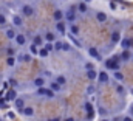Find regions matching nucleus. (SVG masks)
I'll return each mask as SVG.
<instances>
[{
	"instance_id": "nucleus-50",
	"label": "nucleus",
	"mask_w": 133,
	"mask_h": 121,
	"mask_svg": "<svg viewBox=\"0 0 133 121\" xmlns=\"http://www.w3.org/2000/svg\"><path fill=\"white\" fill-rule=\"evenodd\" d=\"M130 60H133V53H132V59H130Z\"/></svg>"
},
{
	"instance_id": "nucleus-27",
	"label": "nucleus",
	"mask_w": 133,
	"mask_h": 121,
	"mask_svg": "<svg viewBox=\"0 0 133 121\" xmlns=\"http://www.w3.org/2000/svg\"><path fill=\"white\" fill-rule=\"evenodd\" d=\"M62 45H64L62 40H54V50H56V51H61V50H62Z\"/></svg>"
},
{
	"instance_id": "nucleus-40",
	"label": "nucleus",
	"mask_w": 133,
	"mask_h": 121,
	"mask_svg": "<svg viewBox=\"0 0 133 121\" xmlns=\"http://www.w3.org/2000/svg\"><path fill=\"white\" fill-rule=\"evenodd\" d=\"M122 121H133V117L132 115H125V117H122Z\"/></svg>"
},
{
	"instance_id": "nucleus-30",
	"label": "nucleus",
	"mask_w": 133,
	"mask_h": 121,
	"mask_svg": "<svg viewBox=\"0 0 133 121\" xmlns=\"http://www.w3.org/2000/svg\"><path fill=\"white\" fill-rule=\"evenodd\" d=\"M6 99H8V101L16 99V92H14V90H9V92H8V95H6Z\"/></svg>"
},
{
	"instance_id": "nucleus-44",
	"label": "nucleus",
	"mask_w": 133,
	"mask_h": 121,
	"mask_svg": "<svg viewBox=\"0 0 133 121\" xmlns=\"http://www.w3.org/2000/svg\"><path fill=\"white\" fill-rule=\"evenodd\" d=\"M64 121H76V120H74L73 117H66V118H65V120H64Z\"/></svg>"
},
{
	"instance_id": "nucleus-21",
	"label": "nucleus",
	"mask_w": 133,
	"mask_h": 121,
	"mask_svg": "<svg viewBox=\"0 0 133 121\" xmlns=\"http://www.w3.org/2000/svg\"><path fill=\"white\" fill-rule=\"evenodd\" d=\"M45 39H46L48 42H54V40H56V36H54V33L46 31V33H45Z\"/></svg>"
},
{
	"instance_id": "nucleus-49",
	"label": "nucleus",
	"mask_w": 133,
	"mask_h": 121,
	"mask_svg": "<svg viewBox=\"0 0 133 121\" xmlns=\"http://www.w3.org/2000/svg\"><path fill=\"white\" fill-rule=\"evenodd\" d=\"M130 93H133V89H130Z\"/></svg>"
},
{
	"instance_id": "nucleus-39",
	"label": "nucleus",
	"mask_w": 133,
	"mask_h": 121,
	"mask_svg": "<svg viewBox=\"0 0 133 121\" xmlns=\"http://www.w3.org/2000/svg\"><path fill=\"white\" fill-rule=\"evenodd\" d=\"M6 62H8V65H14V62H16V60H14V58H12V56H9V58L6 59Z\"/></svg>"
},
{
	"instance_id": "nucleus-29",
	"label": "nucleus",
	"mask_w": 133,
	"mask_h": 121,
	"mask_svg": "<svg viewBox=\"0 0 133 121\" xmlns=\"http://www.w3.org/2000/svg\"><path fill=\"white\" fill-rule=\"evenodd\" d=\"M48 53H50V51H48V50H46V48H40V50H39V53H37V55H39V56H40V58H46V56H48Z\"/></svg>"
},
{
	"instance_id": "nucleus-16",
	"label": "nucleus",
	"mask_w": 133,
	"mask_h": 121,
	"mask_svg": "<svg viewBox=\"0 0 133 121\" xmlns=\"http://www.w3.org/2000/svg\"><path fill=\"white\" fill-rule=\"evenodd\" d=\"M33 84L36 86V87H42V86H45V79L42 78V76H39V78H36L33 81Z\"/></svg>"
},
{
	"instance_id": "nucleus-32",
	"label": "nucleus",
	"mask_w": 133,
	"mask_h": 121,
	"mask_svg": "<svg viewBox=\"0 0 133 121\" xmlns=\"http://www.w3.org/2000/svg\"><path fill=\"white\" fill-rule=\"evenodd\" d=\"M116 92H118V95H122V96H124V95H125V87H122V86H116Z\"/></svg>"
},
{
	"instance_id": "nucleus-51",
	"label": "nucleus",
	"mask_w": 133,
	"mask_h": 121,
	"mask_svg": "<svg viewBox=\"0 0 133 121\" xmlns=\"http://www.w3.org/2000/svg\"><path fill=\"white\" fill-rule=\"evenodd\" d=\"M0 121H2V120H0Z\"/></svg>"
},
{
	"instance_id": "nucleus-3",
	"label": "nucleus",
	"mask_w": 133,
	"mask_h": 121,
	"mask_svg": "<svg viewBox=\"0 0 133 121\" xmlns=\"http://www.w3.org/2000/svg\"><path fill=\"white\" fill-rule=\"evenodd\" d=\"M88 56H90L91 59L98 60V62L102 60V55H101V51L98 50V48H95V47H90V48H88Z\"/></svg>"
},
{
	"instance_id": "nucleus-33",
	"label": "nucleus",
	"mask_w": 133,
	"mask_h": 121,
	"mask_svg": "<svg viewBox=\"0 0 133 121\" xmlns=\"http://www.w3.org/2000/svg\"><path fill=\"white\" fill-rule=\"evenodd\" d=\"M6 37H8V39H14V37H16V31L14 30H8L6 31Z\"/></svg>"
},
{
	"instance_id": "nucleus-12",
	"label": "nucleus",
	"mask_w": 133,
	"mask_h": 121,
	"mask_svg": "<svg viewBox=\"0 0 133 121\" xmlns=\"http://www.w3.org/2000/svg\"><path fill=\"white\" fill-rule=\"evenodd\" d=\"M85 78H87L88 81H95V79L98 78V71H96V70H87V71H85Z\"/></svg>"
},
{
	"instance_id": "nucleus-9",
	"label": "nucleus",
	"mask_w": 133,
	"mask_h": 121,
	"mask_svg": "<svg viewBox=\"0 0 133 121\" xmlns=\"http://www.w3.org/2000/svg\"><path fill=\"white\" fill-rule=\"evenodd\" d=\"M22 13H23V16H26V17H31L34 14V8L31 5H25L23 8H22Z\"/></svg>"
},
{
	"instance_id": "nucleus-10",
	"label": "nucleus",
	"mask_w": 133,
	"mask_h": 121,
	"mask_svg": "<svg viewBox=\"0 0 133 121\" xmlns=\"http://www.w3.org/2000/svg\"><path fill=\"white\" fill-rule=\"evenodd\" d=\"M119 44H121L122 48H129V50H130V48L133 47V39H130V37H127V39H121Z\"/></svg>"
},
{
	"instance_id": "nucleus-46",
	"label": "nucleus",
	"mask_w": 133,
	"mask_h": 121,
	"mask_svg": "<svg viewBox=\"0 0 133 121\" xmlns=\"http://www.w3.org/2000/svg\"><path fill=\"white\" fill-rule=\"evenodd\" d=\"M84 2H85V3H91L93 0H84Z\"/></svg>"
},
{
	"instance_id": "nucleus-43",
	"label": "nucleus",
	"mask_w": 133,
	"mask_h": 121,
	"mask_svg": "<svg viewBox=\"0 0 133 121\" xmlns=\"http://www.w3.org/2000/svg\"><path fill=\"white\" fill-rule=\"evenodd\" d=\"M110 8H111V9H116L118 6H116V3H115V2H111V3H110Z\"/></svg>"
},
{
	"instance_id": "nucleus-6",
	"label": "nucleus",
	"mask_w": 133,
	"mask_h": 121,
	"mask_svg": "<svg viewBox=\"0 0 133 121\" xmlns=\"http://www.w3.org/2000/svg\"><path fill=\"white\" fill-rule=\"evenodd\" d=\"M110 42H111V45L119 44V42H121V33H119V31H113L111 36H110Z\"/></svg>"
},
{
	"instance_id": "nucleus-14",
	"label": "nucleus",
	"mask_w": 133,
	"mask_h": 121,
	"mask_svg": "<svg viewBox=\"0 0 133 121\" xmlns=\"http://www.w3.org/2000/svg\"><path fill=\"white\" fill-rule=\"evenodd\" d=\"M77 11H79V13H87V11H88V3H85V2L82 0V2L77 5Z\"/></svg>"
},
{
	"instance_id": "nucleus-37",
	"label": "nucleus",
	"mask_w": 133,
	"mask_h": 121,
	"mask_svg": "<svg viewBox=\"0 0 133 121\" xmlns=\"http://www.w3.org/2000/svg\"><path fill=\"white\" fill-rule=\"evenodd\" d=\"M20 59L25 60V62H28V60H31V56H30V55H22V56H20Z\"/></svg>"
},
{
	"instance_id": "nucleus-4",
	"label": "nucleus",
	"mask_w": 133,
	"mask_h": 121,
	"mask_svg": "<svg viewBox=\"0 0 133 121\" xmlns=\"http://www.w3.org/2000/svg\"><path fill=\"white\" fill-rule=\"evenodd\" d=\"M96 79H98V82H99V84H107V82L110 81V75H108L105 70H102V71L98 73V78H96Z\"/></svg>"
},
{
	"instance_id": "nucleus-42",
	"label": "nucleus",
	"mask_w": 133,
	"mask_h": 121,
	"mask_svg": "<svg viewBox=\"0 0 133 121\" xmlns=\"http://www.w3.org/2000/svg\"><path fill=\"white\" fill-rule=\"evenodd\" d=\"M70 48H71V47H70V45H68L66 42H64V45H62V50H66V51H68Z\"/></svg>"
},
{
	"instance_id": "nucleus-34",
	"label": "nucleus",
	"mask_w": 133,
	"mask_h": 121,
	"mask_svg": "<svg viewBox=\"0 0 133 121\" xmlns=\"http://www.w3.org/2000/svg\"><path fill=\"white\" fill-rule=\"evenodd\" d=\"M84 110H85V112H91V110H93L91 102H85V104H84Z\"/></svg>"
},
{
	"instance_id": "nucleus-1",
	"label": "nucleus",
	"mask_w": 133,
	"mask_h": 121,
	"mask_svg": "<svg viewBox=\"0 0 133 121\" xmlns=\"http://www.w3.org/2000/svg\"><path fill=\"white\" fill-rule=\"evenodd\" d=\"M104 65H105V68H110L111 71H116V70H121V64H119V60L116 59V58H111V59H107L104 62Z\"/></svg>"
},
{
	"instance_id": "nucleus-28",
	"label": "nucleus",
	"mask_w": 133,
	"mask_h": 121,
	"mask_svg": "<svg viewBox=\"0 0 133 121\" xmlns=\"http://www.w3.org/2000/svg\"><path fill=\"white\" fill-rule=\"evenodd\" d=\"M12 23H14V25H17V27H20V25H22V17L14 16V17H12Z\"/></svg>"
},
{
	"instance_id": "nucleus-25",
	"label": "nucleus",
	"mask_w": 133,
	"mask_h": 121,
	"mask_svg": "<svg viewBox=\"0 0 133 121\" xmlns=\"http://www.w3.org/2000/svg\"><path fill=\"white\" fill-rule=\"evenodd\" d=\"M61 89H62V86H59L56 81H51V90L54 92H61Z\"/></svg>"
},
{
	"instance_id": "nucleus-36",
	"label": "nucleus",
	"mask_w": 133,
	"mask_h": 121,
	"mask_svg": "<svg viewBox=\"0 0 133 121\" xmlns=\"http://www.w3.org/2000/svg\"><path fill=\"white\" fill-rule=\"evenodd\" d=\"M45 48H46V50H48V51H53V50H54V45H53V44H51V42H48V44H46V45H45Z\"/></svg>"
},
{
	"instance_id": "nucleus-5",
	"label": "nucleus",
	"mask_w": 133,
	"mask_h": 121,
	"mask_svg": "<svg viewBox=\"0 0 133 121\" xmlns=\"http://www.w3.org/2000/svg\"><path fill=\"white\" fill-rule=\"evenodd\" d=\"M95 19H96L99 23H105L107 19H108V16H107V13H104V11H96V13H95Z\"/></svg>"
},
{
	"instance_id": "nucleus-23",
	"label": "nucleus",
	"mask_w": 133,
	"mask_h": 121,
	"mask_svg": "<svg viewBox=\"0 0 133 121\" xmlns=\"http://www.w3.org/2000/svg\"><path fill=\"white\" fill-rule=\"evenodd\" d=\"M33 42H34V45H37V47H40V45H42V42H43V37L37 34V36H34Z\"/></svg>"
},
{
	"instance_id": "nucleus-15",
	"label": "nucleus",
	"mask_w": 133,
	"mask_h": 121,
	"mask_svg": "<svg viewBox=\"0 0 133 121\" xmlns=\"http://www.w3.org/2000/svg\"><path fill=\"white\" fill-rule=\"evenodd\" d=\"M113 78H115L116 81L122 82V81H124V73H122L121 70H116V71H113Z\"/></svg>"
},
{
	"instance_id": "nucleus-41",
	"label": "nucleus",
	"mask_w": 133,
	"mask_h": 121,
	"mask_svg": "<svg viewBox=\"0 0 133 121\" xmlns=\"http://www.w3.org/2000/svg\"><path fill=\"white\" fill-rule=\"evenodd\" d=\"M5 22H6V17H5L3 14H0V25H3Z\"/></svg>"
},
{
	"instance_id": "nucleus-20",
	"label": "nucleus",
	"mask_w": 133,
	"mask_h": 121,
	"mask_svg": "<svg viewBox=\"0 0 133 121\" xmlns=\"http://www.w3.org/2000/svg\"><path fill=\"white\" fill-rule=\"evenodd\" d=\"M70 31H71V34H73V36H77V34H79V27L73 22V23L70 25Z\"/></svg>"
},
{
	"instance_id": "nucleus-24",
	"label": "nucleus",
	"mask_w": 133,
	"mask_h": 121,
	"mask_svg": "<svg viewBox=\"0 0 133 121\" xmlns=\"http://www.w3.org/2000/svg\"><path fill=\"white\" fill-rule=\"evenodd\" d=\"M95 92H96V87H95L93 84H90V86H87V89H85V93H87V95H93Z\"/></svg>"
},
{
	"instance_id": "nucleus-48",
	"label": "nucleus",
	"mask_w": 133,
	"mask_h": 121,
	"mask_svg": "<svg viewBox=\"0 0 133 121\" xmlns=\"http://www.w3.org/2000/svg\"><path fill=\"white\" fill-rule=\"evenodd\" d=\"M130 112H132V113H133V107H132V109H130Z\"/></svg>"
},
{
	"instance_id": "nucleus-45",
	"label": "nucleus",
	"mask_w": 133,
	"mask_h": 121,
	"mask_svg": "<svg viewBox=\"0 0 133 121\" xmlns=\"http://www.w3.org/2000/svg\"><path fill=\"white\" fill-rule=\"evenodd\" d=\"M48 121H61V118H51V120H48Z\"/></svg>"
},
{
	"instance_id": "nucleus-19",
	"label": "nucleus",
	"mask_w": 133,
	"mask_h": 121,
	"mask_svg": "<svg viewBox=\"0 0 133 121\" xmlns=\"http://www.w3.org/2000/svg\"><path fill=\"white\" fill-rule=\"evenodd\" d=\"M14 101H16V107H17V109H20V110H22V109L25 107V101H23L22 98H16Z\"/></svg>"
},
{
	"instance_id": "nucleus-35",
	"label": "nucleus",
	"mask_w": 133,
	"mask_h": 121,
	"mask_svg": "<svg viewBox=\"0 0 133 121\" xmlns=\"http://www.w3.org/2000/svg\"><path fill=\"white\" fill-rule=\"evenodd\" d=\"M30 51H31V53H33V55H37V53H39V48H37V45H31V47H30Z\"/></svg>"
},
{
	"instance_id": "nucleus-7",
	"label": "nucleus",
	"mask_w": 133,
	"mask_h": 121,
	"mask_svg": "<svg viewBox=\"0 0 133 121\" xmlns=\"http://www.w3.org/2000/svg\"><path fill=\"white\" fill-rule=\"evenodd\" d=\"M119 58L122 59V62L130 60V59H132V53H130V50H129V48H124V50H122V53L119 55Z\"/></svg>"
},
{
	"instance_id": "nucleus-26",
	"label": "nucleus",
	"mask_w": 133,
	"mask_h": 121,
	"mask_svg": "<svg viewBox=\"0 0 133 121\" xmlns=\"http://www.w3.org/2000/svg\"><path fill=\"white\" fill-rule=\"evenodd\" d=\"M70 39H71V42H73V44H74V45H76V47H79V48H81V47H82V44H81V42H79V40H77V39H76V36H73V34H71V33H70Z\"/></svg>"
},
{
	"instance_id": "nucleus-13",
	"label": "nucleus",
	"mask_w": 133,
	"mask_h": 121,
	"mask_svg": "<svg viewBox=\"0 0 133 121\" xmlns=\"http://www.w3.org/2000/svg\"><path fill=\"white\" fill-rule=\"evenodd\" d=\"M16 42H17V45H25L26 44V37L23 36V34H16Z\"/></svg>"
},
{
	"instance_id": "nucleus-17",
	"label": "nucleus",
	"mask_w": 133,
	"mask_h": 121,
	"mask_svg": "<svg viewBox=\"0 0 133 121\" xmlns=\"http://www.w3.org/2000/svg\"><path fill=\"white\" fill-rule=\"evenodd\" d=\"M22 113L26 115V117H33L34 115V109L33 107H23V109H22Z\"/></svg>"
},
{
	"instance_id": "nucleus-38",
	"label": "nucleus",
	"mask_w": 133,
	"mask_h": 121,
	"mask_svg": "<svg viewBox=\"0 0 133 121\" xmlns=\"http://www.w3.org/2000/svg\"><path fill=\"white\" fill-rule=\"evenodd\" d=\"M85 117H87V120H88V121H91V120H93V117H95L93 110H91V112H87V115H85Z\"/></svg>"
},
{
	"instance_id": "nucleus-18",
	"label": "nucleus",
	"mask_w": 133,
	"mask_h": 121,
	"mask_svg": "<svg viewBox=\"0 0 133 121\" xmlns=\"http://www.w3.org/2000/svg\"><path fill=\"white\" fill-rule=\"evenodd\" d=\"M56 82H57L59 86H62V87H64V86L66 84V78L64 76V75H59V76L56 78Z\"/></svg>"
},
{
	"instance_id": "nucleus-31",
	"label": "nucleus",
	"mask_w": 133,
	"mask_h": 121,
	"mask_svg": "<svg viewBox=\"0 0 133 121\" xmlns=\"http://www.w3.org/2000/svg\"><path fill=\"white\" fill-rule=\"evenodd\" d=\"M84 67H85V71H87V70H95V64H93V62H88V60L84 64Z\"/></svg>"
},
{
	"instance_id": "nucleus-47",
	"label": "nucleus",
	"mask_w": 133,
	"mask_h": 121,
	"mask_svg": "<svg viewBox=\"0 0 133 121\" xmlns=\"http://www.w3.org/2000/svg\"><path fill=\"white\" fill-rule=\"evenodd\" d=\"M101 121H108V120H107V118H102V120H101Z\"/></svg>"
},
{
	"instance_id": "nucleus-2",
	"label": "nucleus",
	"mask_w": 133,
	"mask_h": 121,
	"mask_svg": "<svg viewBox=\"0 0 133 121\" xmlns=\"http://www.w3.org/2000/svg\"><path fill=\"white\" fill-rule=\"evenodd\" d=\"M65 20H66V22H70V23H73V22H76V20H77L76 8H73V5H71V6L65 11Z\"/></svg>"
},
{
	"instance_id": "nucleus-11",
	"label": "nucleus",
	"mask_w": 133,
	"mask_h": 121,
	"mask_svg": "<svg viewBox=\"0 0 133 121\" xmlns=\"http://www.w3.org/2000/svg\"><path fill=\"white\" fill-rule=\"evenodd\" d=\"M53 17H54V20H56V22H59V20H65V13H64V11H61V9H56V11H54V14H53Z\"/></svg>"
},
{
	"instance_id": "nucleus-22",
	"label": "nucleus",
	"mask_w": 133,
	"mask_h": 121,
	"mask_svg": "<svg viewBox=\"0 0 133 121\" xmlns=\"http://www.w3.org/2000/svg\"><path fill=\"white\" fill-rule=\"evenodd\" d=\"M46 92H48V89H45V87L42 86V87H37L36 95H39V96H46Z\"/></svg>"
},
{
	"instance_id": "nucleus-8",
	"label": "nucleus",
	"mask_w": 133,
	"mask_h": 121,
	"mask_svg": "<svg viewBox=\"0 0 133 121\" xmlns=\"http://www.w3.org/2000/svg\"><path fill=\"white\" fill-rule=\"evenodd\" d=\"M56 31H59L61 34H65V31H66L65 20H59V22H56Z\"/></svg>"
}]
</instances>
